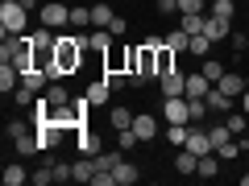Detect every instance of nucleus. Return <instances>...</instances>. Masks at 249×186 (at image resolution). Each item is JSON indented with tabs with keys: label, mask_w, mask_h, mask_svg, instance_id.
<instances>
[{
	"label": "nucleus",
	"mask_w": 249,
	"mask_h": 186,
	"mask_svg": "<svg viewBox=\"0 0 249 186\" xmlns=\"http://www.w3.org/2000/svg\"><path fill=\"white\" fill-rule=\"evenodd\" d=\"M83 50H88V37H79V29L75 33H58V46H54V71L50 79H62V75H75L83 62Z\"/></svg>",
	"instance_id": "f257e3e1"
},
{
	"label": "nucleus",
	"mask_w": 249,
	"mask_h": 186,
	"mask_svg": "<svg viewBox=\"0 0 249 186\" xmlns=\"http://www.w3.org/2000/svg\"><path fill=\"white\" fill-rule=\"evenodd\" d=\"M158 46L142 42V46L129 50V87H145L150 79H158Z\"/></svg>",
	"instance_id": "f03ea898"
},
{
	"label": "nucleus",
	"mask_w": 249,
	"mask_h": 186,
	"mask_svg": "<svg viewBox=\"0 0 249 186\" xmlns=\"http://www.w3.org/2000/svg\"><path fill=\"white\" fill-rule=\"evenodd\" d=\"M25 21H29V9L21 0H4L0 4V33H25Z\"/></svg>",
	"instance_id": "7ed1b4c3"
},
{
	"label": "nucleus",
	"mask_w": 249,
	"mask_h": 186,
	"mask_svg": "<svg viewBox=\"0 0 249 186\" xmlns=\"http://www.w3.org/2000/svg\"><path fill=\"white\" fill-rule=\"evenodd\" d=\"M162 116H166V124H191V104H187V95H166Z\"/></svg>",
	"instance_id": "20e7f679"
},
{
	"label": "nucleus",
	"mask_w": 249,
	"mask_h": 186,
	"mask_svg": "<svg viewBox=\"0 0 249 186\" xmlns=\"http://www.w3.org/2000/svg\"><path fill=\"white\" fill-rule=\"evenodd\" d=\"M42 25H50V29H62V25H71V9H67V4H58V0H54V4H42Z\"/></svg>",
	"instance_id": "39448f33"
},
{
	"label": "nucleus",
	"mask_w": 249,
	"mask_h": 186,
	"mask_svg": "<svg viewBox=\"0 0 249 186\" xmlns=\"http://www.w3.org/2000/svg\"><path fill=\"white\" fill-rule=\"evenodd\" d=\"M158 87H162V95H183V91H187V75L178 71V66H175V71H162L158 75Z\"/></svg>",
	"instance_id": "423d86ee"
},
{
	"label": "nucleus",
	"mask_w": 249,
	"mask_h": 186,
	"mask_svg": "<svg viewBox=\"0 0 249 186\" xmlns=\"http://www.w3.org/2000/svg\"><path fill=\"white\" fill-rule=\"evenodd\" d=\"M133 133L142 137V141H158V116L137 112V116H133Z\"/></svg>",
	"instance_id": "0eeeda50"
},
{
	"label": "nucleus",
	"mask_w": 249,
	"mask_h": 186,
	"mask_svg": "<svg viewBox=\"0 0 249 186\" xmlns=\"http://www.w3.org/2000/svg\"><path fill=\"white\" fill-rule=\"evenodd\" d=\"M204 33L212 37V42H224V37H232V21L212 17V13H208V21H204Z\"/></svg>",
	"instance_id": "6e6552de"
},
{
	"label": "nucleus",
	"mask_w": 249,
	"mask_h": 186,
	"mask_svg": "<svg viewBox=\"0 0 249 186\" xmlns=\"http://www.w3.org/2000/svg\"><path fill=\"white\" fill-rule=\"evenodd\" d=\"M208 91H212V79H208L204 71H199V75H187V91H183L187 99H204Z\"/></svg>",
	"instance_id": "1a4fd4ad"
},
{
	"label": "nucleus",
	"mask_w": 249,
	"mask_h": 186,
	"mask_svg": "<svg viewBox=\"0 0 249 186\" xmlns=\"http://www.w3.org/2000/svg\"><path fill=\"white\" fill-rule=\"evenodd\" d=\"M75 145H79L83 157H96V153H100V137L91 133V128H75Z\"/></svg>",
	"instance_id": "9d476101"
},
{
	"label": "nucleus",
	"mask_w": 249,
	"mask_h": 186,
	"mask_svg": "<svg viewBox=\"0 0 249 186\" xmlns=\"http://www.w3.org/2000/svg\"><path fill=\"white\" fill-rule=\"evenodd\" d=\"M216 87H220L224 95H232V99H241V91H245L249 83H245V75H229V71H224V75H220V83H216Z\"/></svg>",
	"instance_id": "9b49d317"
},
{
	"label": "nucleus",
	"mask_w": 249,
	"mask_h": 186,
	"mask_svg": "<svg viewBox=\"0 0 249 186\" xmlns=\"http://www.w3.org/2000/svg\"><path fill=\"white\" fill-rule=\"evenodd\" d=\"M42 95L50 99V108H67V104H71V95H67V87H62V79H50V87H46Z\"/></svg>",
	"instance_id": "f8f14e48"
},
{
	"label": "nucleus",
	"mask_w": 249,
	"mask_h": 186,
	"mask_svg": "<svg viewBox=\"0 0 249 186\" xmlns=\"http://www.w3.org/2000/svg\"><path fill=\"white\" fill-rule=\"evenodd\" d=\"M208 108H212L216 116H224V112H232V95H224L220 87L212 83V91H208Z\"/></svg>",
	"instance_id": "ddd939ff"
},
{
	"label": "nucleus",
	"mask_w": 249,
	"mask_h": 186,
	"mask_svg": "<svg viewBox=\"0 0 249 186\" xmlns=\"http://www.w3.org/2000/svg\"><path fill=\"white\" fill-rule=\"evenodd\" d=\"M17 87H21V71L13 62H4V66H0V91L9 95V91H17Z\"/></svg>",
	"instance_id": "4468645a"
},
{
	"label": "nucleus",
	"mask_w": 249,
	"mask_h": 186,
	"mask_svg": "<svg viewBox=\"0 0 249 186\" xmlns=\"http://www.w3.org/2000/svg\"><path fill=\"white\" fill-rule=\"evenodd\" d=\"M196 166H199V153H191L183 145V149L175 153V170H178V174H196Z\"/></svg>",
	"instance_id": "2eb2a0df"
},
{
	"label": "nucleus",
	"mask_w": 249,
	"mask_h": 186,
	"mask_svg": "<svg viewBox=\"0 0 249 186\" xmlns=\"http://www.w3.org/2000/svg\"><path fill=\"white\" fill-rule=\"evenodd\" d=\"M216 174H220V157H216V149H212V153H204V157H199L196 178H216Z\"/></svg>",
	"instance_id": "dca6fc26"
},
{
	"label": "nucleus",
	"mask_w": 249,
	"mask_h": 186,
	"mask_svg": "<svg viewBox=\"0 0 249 186\" xmlns=\"http://www.w3.org/2000/svg\"><path fill=\"white\" fill-rule=\"evenodd\" d=\"M137 178H142V170H137V166H133L129 157H124L121 166H116V186H133Z\"/></svg>",
	"instance_id": "f3484780"
},
{
	"label": "nucleus",
	"mask_w": 249,
	"mask_h": 186,
	"mask_svg": "<svg viewBox=\"0 0 249 186\" xmlns=\"http://www.w3.org/2000/svg\"><path fill=\"white\" fill-rule=\"evenodd\" d=\"M204 21H208L204 13H178V25H183L191 37H196V33H204Z\"/></svg>",
	"instance_id": "a211bd4d"
},
{
	"label": "nucleus",
	"mask_w": 249,
	"mask_h": 186,
	"mask_svg": "<svg viewBox=\"0 0 249 186\" xmlns=\"http://www.w3.org/2000/svg\"><path fill=\"white\" fill-rule=\"evenodd\" d=\"M187 137H191V124H166V141L175 145V149H183Z\"/></svg>",
	"instance_id": "6ab92c4d"
},
{
	"label": "nucleus",
	"mask_w": 249,
	"mask_h": 186,
	"mask_svg": "<svg viewBox=\"0 0 249 186\" xmlns=\"http://www.w3.org/2000/svg\"><path fill=\"white\" fill-rule=\"evenodd\" d=\"M112 17H116V13L108 9V4H91V29H108Z\"/></svg>",
	"instance_id": "aec40b11"
},
{
	"label": "nucleus",
	"mask_w": 249,
	"mask_h": 186,
	"mask_svg": "<svg viewBox=\"0 0 249 186\" xmlns=\"http://www.w3.org/2000/svg\"><path fill=\"white\" fill-rule=\"evenodd\" d=\"M166 46H170V50H175V54H183L187 46H191V33H187L183 25H178V29H170V33H166Z\"/></svg>",
	"instance_id": "412c9836"
},
{
	"label": "nucleus",
	"mask_w": 249,
	"mask_h": 186,
	"mask_svg": "<svg viewBox=\"0 0 249 186\" xmlns=\"http://www.w3.org/2000/svg\"><path fill=\"white\" fill-rule=\"evenodd\" d=\"M13 145H17V153H21V157H29V153H42V145H37V133L13 137Z\"/></svg>",
	"instance_id": "4be33fe9"
},
{
	"label": "nucleus",
	"mask_w": 249,
	"mask_h": 186,
	"mask_svg": "<svg viewBox=\"0 0 249 186\" xmlns=\"http://www.w3.org/2000/svg\"><path fill=\"white\" fill-rule=\"evenodd\" d=\"M133 116H137V112H129V108H112L108 120H112V128L121 133V128H133Z\"/></svg>",
	"instance_id": "5701e85b"
},
{
	"label": "nucleus",
	"mask_w": 249,
	"mask_h": 186,
	"mask_svg": "<svg viewBox=\"0 0 249 186\" xmlns=\"http://www.w3.org/2000/svg\"><path fill=\"white\" fill-rule=\"evenodd\" d=\"M216 157H220V161H232V157H241V141H237V137L220 141V145H216Z\"/></svg>",
	"instance_id": "b1692460"
},
{
	"label": "nucleus",
	"mask_w": 249,
	"mask_h": 186,
	"mask_svg": "<svg viewBox=\"0 0 249 186\" xmlns=\"http://www.w3.org/2000/svg\"><path fill=\"white\" fill-rule=\"evenodd\" d=\"M245 120H249L245 112H224V124H229L232 137H245Z\"/></svg>",
	"instance_id": "393cba45"
},
{
	"label": "nucleus",
	"mask_w": 249,
	"mask_h": 186,
	"mask_svg": "<svg viewBox=\"0 0 249 186\" xmlns=\"http://www.w3.org/2000/svg\"><path fill=\"white\" fill-rule=\"evenodd\" d=\"M108 91H112V87H108V83L100 79V83H91V87H88V99H91L96 108H104V104H108Z\"/></svg>",
	"instance_id": "a878e982"
},
{
	"label": "nucleus",
	"mask_w": 249,
	"mask_h": 186,
	"mask_svg": "<svg viewBox=\"0 0 249 186\" xmlns=\"http://www.w3.org/2000/svg\"><path fill=\"white\" fill-rule=\"evenodd\" d=\"M29 182V170L25 166H4V186H21Z\"/></svg>",
	"instance_id": "bb28decb"
},
{
	"label": "nucleus",
	"mask_w": 249,
	"mask_h": 186,
	"mask_svg": "<svg viewBox=\"0 0 249 186\" xmlns=\"http://www.w3.org/2000/svg\"><path fill=\"white\" fill-rule=\"evenodd\" d=\"M54 166V182H75V161H50Z\"/></svg>",
	"instance_id": "cd10ccee"
},
{
	"label": "nucleus",
	"mask_w": 249,
	"mask_h": 186,
	"mask_svg": "<svg viewBox=\"0 0 249 186\" xmlns=\"http://www.w3.org/2000/svg\"><path fill=\"white\" fill-rule=\"evenodd\" d=\"M187 104H191V124H204L208 120V112H212V108H208V95L204 99H187Z\"/></svg>",
	"instance_id": "c85d7f7f"
},
{
	"label": "nucleus",
	"mask_w": 249,
	"mask_h": 186,
	"mask_svg": "<svg viewBox=\"0 0 249 186\" xmlns=\"http://www.w3.org/2000/svg\"><path fill=\"white\" fill-rule=\"evenodd\" d=\"M116 145H121V149L129 153V149H137V145H142V137H137L133 128H121V133H116Z\"/></svg>",
	"instance_id": "c756f323"
},
{
	"label": "nucleus",
	"mask_w": 249,
	"mask_h": 186,
	"mask_svg": "<svg viewBox=\"0 0 249 186\" xmlns=\"http://www.w3.org/2000/svg\"><path fill=\"white\" fill-rule=\"evenodd\" d=\"M187 50H191V54H199V58H208V50H212V37H208V33H196Z\"/></svg>",
	"instance_id": "7c9ffc66"
},
{
	"label": "nucleus",
	"mask_w": 249,
	"mask_h": 186,
	"mask_svg": "<svg viewBox=\"0 0 249 186\" xmlns=\"http://www.w3.org/2000/svg\"><path fill=\"white\" fill-rule=\"evenodd\" d=\"M162 71H175V50H170L166 42L158 46V75H162Z\"/></svg>",
	"instance_id": "2f4dec72"
},
{
	"label": "nucleus",
	"mask_w": 249,
	"mask_h": 186,
	"mask_svg": "<svg viewBox=\"0 0 249 186\" xmlns=\"http://www.w3.org/2000/svg\"><path fill=\"white\" fill-rule=\"evenodd\" d=\"M100 79H104V83H108V87H112V91H121L124 83H129V71H104V75H100Z\"/></svg>",
	"instance_id": "473e14b6"
},
{
	"label": "nucleus",
	"mask_w": 249,
	"mask_h": 186,
	"mask_svg": "<svg viewBox=\"0 0 249 186\" xmlns=\"http://www.w3.org/2000/svg\"><path fill=\"white\" fill-rule=\"evenodd\" d=\"M29 182H34V186H50V182H54V166L46 161L42 170H34V174H29Z\"/></svg>",
	"instance_id": "72a5a7b5"
},
{
	"label": "nucleus",
	"mask_w": 249,
	"mask_h": 186,
	"mask_svg": "<svg viewBox=\"0 0 249 186\" xmlns=\"http://www.w3.org/2000/svg\"><path fill=\"white\" fill-rule=\"evenodd\" d=\"M232 13H237V4H232V0H212V17L232 21Z\"/></svg>",
	"instance_id": "f704fd0d"
},
{
	"label": "nucleus",
	"mask_w": 249,
	"mask_h": 186,
	"mask_svg": "<svg viewBox=\"0 0 249 186\" xmlns=\"http://www.w3.org/2000/svg\"><path fill=\"white\" fill-rule=\"evenodd\" d=\"M108 42H112V29H96V33L88 37V46H91V50H108Z\"/></svg>",
	"instance_id": "c9c22d12"
},
{
	"label": "nucleus",
	"mask_w": 249,
	"mask_h": 186,
	"mask_svg": "<svg viewBox=\"0 0 249 186\" xmlns=\"http://www.w3.org/2000/svg\"><path fill=\"white\" fill-rule=\"evenodd\" d=\"M71 25L75 29H88L91 25V4H88V9H71Z\"/></svg>",
	"instance_id": "e433bc0d"
},
{
	"label": "nucleus",
	"mask_w": 249,
	"mask_h": 186,
	"mask_svg": "<svg viewBox=\"0 0 249 186\" xmlns=\"http://www.w3.org/2000/svg\"><path fill=\"white\" fill-rule=\"evenodd\" d=\"M204 75L212 83H220V75H224V62H216V58H204Z\"/></svg>",
	"instance_id": "4c0bfd02"
},
{
	"label": "nucleus",
	"mask_w": 249,
	"mask_h": 186,
	"mask_svg": "<svg viewBox=\"0 0 249 186\" xmlns=\"http://www.w3.org/2000/svg\"><path fill=\"white\" fill-rule=\"evenodd\" d=\"M208 137H212V145H220V141H229V124H208Z\"/></svg>",
	"instance_id": "58836bf2"
},
{
	"label": "nucleus",
	"mask_w": 249,
	"mask_h": 186,
	"mask_svg": "<svg viewBox=\"0 0 249 186\" xmlns=\"http://www.w3.org/2000/svg\"><path fill=\"white\" fill-rule=\"evenodd\" d=\"M13 99H17L21 108H34V99H37V91H29V87H17V91H13Z\"/></svg>",
	"instance_id": "ea45409f"
},
{
	"label": "nucleus",
	"mask_w": 249,
	"mask_h": 186,
	"mask_svg": "<svg viewBox=\"0 0 249 186\" xmlns=\"http://www.w3.org/2000/svg\"><path fill=\"white\" fill-rule=\"evenodd\" d=\"M154 13H162V17H175V13H178V0H158V4H154Z\"/></svg>",
	"instance_id": "a19ab883"
},
{
	"label": "nucleus",
	"mask_w": 249,
	"mask_h": 186,
	"mask_svg": "<svg viewBox=\"0 0 249 186\" xmlns=\"http://www.w3.org/2000/svg\"><path fill=\"white\" fill-rule=\"evenodd\" d=\"M108 29H112V37H124V33H129V21H124V17H112V25H108Z\"/></svg>",
	"instance_id": "79ce46f5"
},
{
	"label": "nucleus",
	"mask_w": 249,
	"mask_h": 186,
	"mask_svg": "<svg viewBox=\"0 0 249 186\" xmlns=\"http://www.w3.org/2000/svg\"><path fill=\"white\" fill-rule=\"evenodd\" d=\"M178 13H204V0H178Z\"/></svg>",
	"instance_id": "37998d69"
},
{
	"label": "nucleus",
	"mask_w": 249,
	"mask_h": 186,
	"mask_svg": "<svg viewBox=\"0 0 249 186\" xmlns=\"http://www.w3.org/2000/svg\"><path fill=\"white\" fill-rule=\"evenodd\" d=\"M229 42H232V50H237V54H241V50H245V46H249V37H245V33H241V29H232V37H229Z\"/></svg>",
	"instance_id": "c03bdc74"
},
{
	"label": "nucleus",
	"mask_w": 249,
	"mask_h": 186,
	"mask_svg": "<svg viewBox=\"0 0 249 186\" xmlns=\"http://www.w3.org/2000/svg\"><path fill=\"white\" fill-rule=\"evenodd\" d=\"M4 133H9V137H25L29 128H25V120H9V128H4Z\"/></svg>",
	"instance_id": "a18cd8bd"
},
{
	"label": "nucleus",
	"mask_w": 249,
	"mask_h": 186,
	"mask_svg": "<svg viewBox=\"0 0 249 186\" xmlns=\"http://www.w3.org/2000/svg\"><path fill=\"white\" fill-rule=\"evenodd\" d=\"M241 112H249V87L241 91Z\"/></svg>",
	"instance_id": "49530a36"
},
{
	"label": "nucleus",
	"mask_w": 249,
	"mask_h": 186,
	"mask_svg": "<svg viewBox=\"0 0 249 186\" xmlns=\"http://www.w3.org/2000/svg\"><path fill=\"white\" fill-rule=\"evenodd\" d=\"M241 186H249V174H241Z\"/></svg>",
	"instance_id": "de8ad7c7"
},
{
	"label": "nucleus",
	"mask_w": 249,
	"mask_h": 186,
	"mask_svg": "<svg viewBox=\"0 0 249 186\" xmlns=\"http://www.w3.org/2000/svg\"><path fill=\"white\" fill-rule=\"evenodd\" d=\"M245 21H249V9H245Z\"/></svg>",
	"instance_id": "09e8293b"
},
{
	"label": "nucleus",
	"mask_w": 249,
	"mask_h": 186,
	"mask_svg": "<svg viewBox=\"0 0 249 186\" xmlns=\"http://www.w3.org/2000/svg\"><path fill=\"white\" fill-rule=\"evenodd\" d=\"M245 83H249V75H245Z\"/></svg>",
	"instance_id": "8fccbe9b"
}]
</instances>
